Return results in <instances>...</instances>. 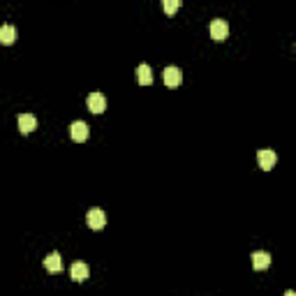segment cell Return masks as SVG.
I'll list each match as a JSON object with an SVG mask.
<instances>
[{"instance_id": "obj_1", "label": "cell", "mask_w": 296, "mask_h": 296, "mask_svg": "<svg viewBox=\"0 0 296 296\" xmlns=\"http://www.w3.org/2000/svg\"><path fill=\"white\" fill-rule=\"evenodd\" d=\"M162 79H165V84L169 86V88H178V86H181V81H183L181 67H176V65L165 67V72H162Z\"/></svg>"}, {"instance_id": "obj_2", "label": "cell", "mask_w": 296, "mask_h": 296, "mask_svg": "<svg viewBox=\"0 0 296 296\" xmlns=\"http://www.w3.org/2000/svg\"><path fill=\"white\" fill-rule=\"evenodd\" d=\"M257 162H259V167L264 171L273 169V167H276V162H278L276 151H271V148H261V151L257 153Z\"/></svg>"}, {"instance_id": "obj_3", "label": "cell", "mask_w": 296, "mask_h": 296, "mask_svg": "<svg viewBox=\"0 0 296 296\" xmlns=\"http://www.w3.org/2000/svg\"><path fill=\"white\" fill-rule=\"evenodd\" d=\"M86 222H88V227L91 229H102V227L106 225V216L102 208H91V211L86 213Z\"/></svg>"}, {"instance_id": "obj_4", "label": "cell", "mask_w": 296, "mask_h": 296, "mask_svg": "<svg viewBox=\"0 0 296 296\" xmlns=\"http://www.w3.org/2000/svg\"><path fill=\"white\" fill-rule=\"evenodd\" d=\"M229 35V23L225 19H213L211 21V37L213 40H227Z\"/></svg>"}, {"instance_id": "obj_5", "label": "cell", "mask_w": 296, "mask_h": 296, "mask_svg": "<svg viewBox=\"0 0 296 296\" xmlns=\"http://www.w3.org/2000/svg\"><path fill=\"white\" fill-rule=\"evenodd\" d=\"M86 104H88L91 114H102V111L106 109V97L102 95V93H91L88 100H86Z\"/></svg>"}, {"instance_id": "obj_6", "label": "cell", "mask_w": 296, "mask_h": 296, "mask_svg": "<svg viewBox=\"0 0 296 296\" xmlns=\"http://www.w3.org/2000/svg\"><path fill=\"white\" fill-rule=\"evenodd\" d=\"M70 276H72V280H74V282H84L86 278L91 276V268H88L86 261H74L72 268H70Z\"/></svg>"}, {"instance_id": "obj_7", "label": "cell", "mask_w": 296, "mask_h": 296, "mask_svg": "<svg viewBox=\"0 0 296 296\" xmlns=\"http://www.w3.org/2000/svg\"><path fill=\"white\" fill-rule=\"evenodd\" d=\"M16 123H19L21 134H31V132L37 127V118L33 114H21L19 118H16Z\"/></svg>"}, {"instance_id": "obj_8", "label": "cell", "mask_w": 296, "mask_h": 296, "mask_svg": "<svg viewBox=\"0 0 296 296\" xmlns=\"http://www.w3.org/2000/svg\"><path fill=\"white\" fill-rule=\"evenodd\" d=\"M70 137L74 141H86V139H88V123H86V121H74L70 125Z\"/></svg>"}, {"instance_id": "obj_9", "label": "cell", "mask_w": 296, "mask_h": 296, "mask_svg": "<svg viewBox=\"0 0 296 296\" xmlns=\"http://www.w3.org/2000/svg\"><path fill=\"white\" fill-rule=\"evenodd\" d=\"M252 266H255L257 271L268 268V266H271V255L264 252V250H255V252H252Z\"/></svg>"}, {"instance_id": "obj_10", "label": "cell", "mask_w": 296, "mask_h": 296, "mask_svg": "<svg viewBox=\"0 0 296 296\" xmlns=\"http://www.w3.org/2000/svg\"><path fill=\"white\" fill-rule=\"evenodd\" d=\"M44 268L49 273H61L63 271V259H61V255H58V252H51V255H46Z\"/></svg>"}, {"instance_id": "obj_11", "label": "cell", "mask_w": 296, "mask_h": 296, "mask_svg": "<svg viewBox=\"0 0 296 296\" xmlns=\"http://www.w3.org/2000/svg\"><path fill=\"white\" fill-rule=\"evenodd\" d=\"M16 40V28L12 23L0 25V44H12Z\"/></svg>"}, {"instance_id": "obj_12", "label": "cell", "mask_w": 296, "mask_h": 296, "mask_svg": "<svg viewBox=\"0 0 296 296\" xmlns=\"http://www.w3.org/2000/svg\"><path fill=\"white\" fill-rule=\"evenodd\" d=\"M137 79H139L141 86H148L153 81V70L148 63H141V65L137 67Z\"/></svg>"}, {"instance_id": "obj_13", "label": "cell", "mask_w": 296, "mask_h": 296, "mask_svg": "<svg viewBox=\"0 0 296 296\" xmlns=\"http://www.w3.org/2000/svg\"><path fill=\"white\" fill-rule=\"evenodd\" d=\"M162 7H165L167 14H174V12L181 7V0H162Z\"/></svg>"}, {"instance_id": "obj_14", "label": "cell", "mask_w": 296, "mask_h": 296, "mask_svg": "<svg viewBox=\"0 0 296 296\" xmlns=\"http://www.w3.org/2000/svg\"><path fill=\"white\" fill-rule=\"evenodd\" d=\"M285 296H296V294H294V291L289 289V291H285Z\"/></svg>"}]
</instances>
